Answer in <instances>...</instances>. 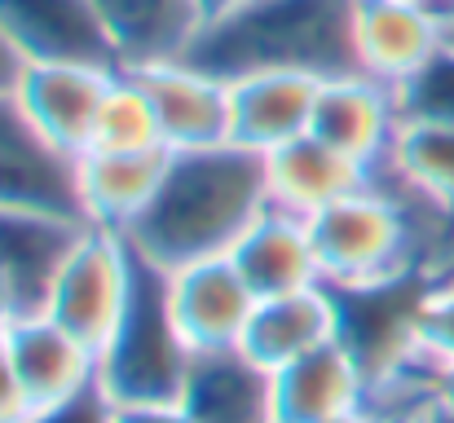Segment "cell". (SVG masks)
<instances>
[{"label": "cell", "mask_w": 454, "mask_h": 423, "mask_svg": "<svg viewBox=\"0 0 454 423\" xmlns=\"http://www.w3.org/2000/svg\"><path fill=\"white\" fill-rule=\"evenodd\" d=\"M137 274L142 256L133 252V243L120 230L89 225L53 282L44 313L58 326H67L75 340H84L93 353H102L133 304Z\"/></svg>", "instance_id": "5"}, {"label": "cell", "mask_w": 454, "mask_h": 423, "mask_svg": "<svg viewBox=\"0 0 454 423\" xmlns=\"http://www.w3.org/2000/svg\"><path fill=\"white\" fill-rule=\"evenodd\" d=\"M120 423H194L181 402H159V406H120Z\"/></svg>", "instance_id": "29"}, {"label": "cell", "mask_w": 454, "mask_h": 423, "mask_svg": "<svg viewBox=\"0 0 454 423\" xmlns=\"http://www.w3.org/2000/svg\"><path fill=\"white\" fill-rule=\"evenodd\" d=\"M402 120H406V111H402L397 89H388L362 71H348V75L322 80L309 133L344 150L348 159L366 163L371 172H380L393 154Z\"/></svg>", "instance_id": "10"}, {"label": "cell", "mask_w": 454, "mask_h": 423, "mask_svg": "<svg viewBox=\"0 0 454 423\" xmlns=\"http://www.w3.org/2000/svg\"><path fill=\"white\" fill-rule=\"evenodd\" d=\"M437 411V406H433ZM433 411H424V415H375V423H424Z\"/></svg>", "instance_id": "33"}, {"label": "cell", "mask_w": 454, "mask_h": 423, "mask_svg": "<svg viewBox=\"0 0 454 423\" xmlns=\"http://www.w3.org/2000/svg\"><path fill=\"white\" fill-rule=\"evenodd\" d=\"M115 71L80 67V62H27L18 75V102L27 115L71 154H84L93 141V124Z\"/></svg>", "instance_id": "15"}, {"label": "cell", "mask_w": 454, "mask_h": 423, "mask_svg": "<svg viewBox=\"0 0 454 423\" xmlns=\"http://www.w3.org/2000/svg\"><path fill=\"white\" fill-rule=\"evenodd\" d=\"M163 278H168L172 322L194 353L243 349L247 322L256 313V291L239 274L234 256H207V261L181 265Z\"/></svg>", "instance_id": "8"}, {"label": "cell", "mask_w": 454, "mask_h": 423, "mask_svg": "<svg viewBox=\"0 0 454 423\" xmlns=\"http://www.w3.org/2000/svg\"><path fill=\"white\" fill-rule=\"evenodd\" d=\"M437 406H442V411L454 419V366H450V371H442V384H437Z\"/></svg>", "instance_id": "31"}, {"label": "cell", "mask_w": 454, "mask_h": 423, "mask_svg": "<svg viewBox=\"0 0 454 423\" xmlns=\"http://www.w3.org/2000/svg\"><path fill=\"white\" fill-rule=\"evenodd\" d=\"M243 0H199V9H203V22H212V18H221V13H230V9H239Z\"/></svg>", "instance_id": "32"}, {"label": "cell", "mask_w": 454, "mask_h": 423, "mask_svg": "<svg viewBox=\"0 0 454 423\" xmlns=\"http://www.w3.org/2000/svg\"><path fill=\"white\" fill-rule=\"evenodd\" d=\"M0 208H31L84 221L80 154L49 137L18 93H0Z\"/></svg>", "instance_id": "6"}, {"label": "cell", "mask_w": 454, "mask_h": 423, "mask_svg": "<svg viewBox=\"0 0 454 423\" xmlns=\"http://www.w3.org/2000/svg\"><path fill=\"white\" fill-rule=\"evenodd\" d=\"M0 31L27 62H80L120 71V53L93 0H0Z\"/></svg>", "instance_id": "9"}, {"label": "cell", "mask_w": 454, "mask_h": 423, "mask_svg": "<svg viewBox=\"0 0 454 423\" xmlns=\"http://www.w3.org/2000/svg\"><path fill=\"white\" fill-rule=\"evenodd\" d=\"M357 0H243L203 22L185 62L239 80L252 71H304L335 80L357 71L353 53Z\"/></svg>", "instance_id": "2"}, {"label": "cell", "mask_w": 454, "mask_h": 423, "mask_svg": "<svg viewBox=\"0 0 454 423\" xmlns=\"http://www.w3.org/2000/svg\"><path fill=\"white\" fill-rule=\"evenodd\" d=\"M194 349L181 340L172 309H168V278L142 261L133 304L111 335V344L98 353V388L115 406H159L181 402L190 380Z\"/></svg>", "instance_id": "4"}, {"label": "cell", "mask_w": 454, "mask_h": 423, "mask_svg": "<svg viewBox=\"0 0 454 423\" xmlns=\"http://www.w3.org/2000/svg\"><path fill=\"white\" fill-rule=\"evenodd\" d=\"M402 111L454 124V40L402 89Z\"/></svg>", "instance_id": "26"}, {"label": "cell", "mask_w": 454, "mask_h": 423, "mask_svg": "<svg viewBox=\"0 0 454 423\" xmlns=\"http://www.w3.org/2000/svg\"><path fill=\"white\" fill-rule=\"evenodd\" d=\"M181 406L194 423H278L274 371L252 362L243 349L194 353Z\"/></svg>", "instance_id": "19"}, {"label": "cell", "mask_w": 454, "mask_h": 423, "mask_svg": "<svg viewBox=\"0 0 454 423\" xmlns=\"http://www.w3.org/2000/svg\"><path fill=\"white\" fill-rule=\"evenodd\" d=\"M168 163H172L168 145H159V150H129V154L84 150L80 154L84 221L129 234V225L151 208V199L159 194Z\"/></svg>", "instance_id": "21"}, {"label": "cell", "mask_w": 454, "mask_h": 423, "mask_svg": "<svg viewBox=\"0 0 454 423\" xmlns=\"http://www.w3.org/2000/svg\"><path fill=\"white\" fill-rule=\"evenodd\" d=\"M265 208L270 181L261 150H247L239 141L172 150L159 194L124 239L146 265L172 274L207 256H230Z\"/></svg>", "instance_id": "1"}, {"label": "cell", "mask_w": 454, "mask_h": 423, "mask_svg": "<svg viewBox=\"0 0 454 423\" xmlns=\"http://www.w3.org/2000/svg\"><path fill=\"white\" fill-rule=\"evenodd\" d=\"M331 423H375V411H357V415H344V419H331Z\"/></svg>", "instance_id": "34"}, {"label": "cell", "mask_w": 454, "mask_h": 423, "mask_svg": "<svg viewBox=\"0 0 454 423\" xmlns=\"http://www.w3.org/2000/svg\"><path fill=\"white\" fill-rule=\"evenodd\" d=\"M4 344L31 411H49L98 388V353L67 326H58L49 313L13 317L4 326Z\"/></svg>", "instance_id": "12"}, {"label": "cell", "mask_w": 454, "mask_h": 423, "mask_svg": "<svg viewBox=\"0 0 454 423\" xmlns=\"http://www.w3.org/2000/svg\"><path fill=\"white\" fill-rule=\"evenodd\" d=\"M331 340H340V295L335 286L317 282L287 295L256 300V313L243 335V353L261 362L265 371H278Z\"/></svg>", "instance_id": "18"}, {"label": "cell", "mask_w": 454, "mask_h": 423, "mask_svg": "<svg viewBox=\"0 0 454 423\" xmlns=\"http://www.w3.org/2000/svg\"><path fill=\"white\" fill-rule=\"evenodd\" d=\"M234 265L247 278V286L256 291V300L265 295H287L301 286H317L322 282V261L313 247V230L309 221L283 208H265L252 230L234 243Z\"/></svg>", "instance_id": "20"}, {"label": "cell", "mask_w": 454, "mask_h": 423, "mask_svg": "<svg viewBox=\"0 0 454 423\" xmlns=\"http://www.w3.org/2000/svg\"><path fill=\"white\" fill-rule=\"evenodd\" d=\"M22 423H120V406L102 393V388H89L62 406H49V411H31Z\"/></svg>", "instance_id": "27"}, {"label": "cell", "mask_w": 454, "mask_h": 423, "mask_svg": "<svg viewBox=\"0 0 454 423\" xmlns=\"http://www.w3.org/2000/svg\"><path fill=\"white\" fill-rule=\"evenodd\" d=\"M419 353L437 366H454V265L433 270L424 304H419Z\"/></svg>", "instance_id": "25"}, {"label": "cell", "mask_w": 454, "mask_h": 423, "mask_svg": "<svg viewBox=\"0 0 454 423\" xmlns=\"http://www.w3.org/2000/svg\"><path fill=\"white\" fill-rule=\"evenodd\" d=\"M371 411V375L344 340L274 371V415L278 423H331Z\"/></svg>", "instance_id": "14"}, {"label": "cell", "mask_w": 454, "mask_h": 423, "mask_svg": "<svg viewBox=\"0 0 454 423\" xmlns=\"http://www.w3.org/2000/svg\"><path fill=\"white\" fill-rule=\"evenodd\" d=\"M84 230H89V221H80V216L0 208V278L18 295L22 317L44 313L49 291Z\"/></svg>", "instance_id": "13"}, {"label": "cell", "mask_w": 454, "mask_h": 423, "mask_svg": "<svg viewBox=\"0 0 454 423\" xmlns=\"http://www.w3.org/2000/svg\"><path fill=\"white\" fill-rule=\"evenodd\" d=\"M433 208L454 216V124L450 120H428V115H406L388 163L380 168Z\"/></svg>", "instance_id": "23"}, {"label": "cell", "mask_w": 454, "mask_h": 423, "mask_svg": "<svg viewBox=\"0 0 454 423\" xmlns=\"http://www.w3.org/2000/svg\"><path fill=\"white\" fill-rule=\"evenodd\" d=\"M163 129H159V111H154L146 84L133 71H115L93 124L89 150H106V154H129V150H159Z\"/></svg>", "instance_id": "24"}, {"label": "cell", "mask_w": 454, "mask_h": 423, "mask_svg": "<svg viewBox=\"0 0 454 423\" xmlns=\"http://www.w3.org/2000/svg\"><path fill=\"white\" fill-rule=\"evenodd\" d=\"M317 75L304 71H252L230 80V111H234V141L247 150H278L309 133L317 106Z\"/></svg>", "instance_id": "17"}, {"label": "cell", "mask_w": 454, "mask_h": 423, "mask_svg": "<svg viewBox=\"0 0 454 423\" xmlns=\"http://www.w3.org/2000/svg\"><path fill=\"white\" fill-rule=\"evenodd\" d=\"M18 75H22V58H18V49L9 44V35L0 31V93L18 89Z\"/></svg>", "instance_id": "30"}, {"label": "cell", "mask_w": 454, "mask_h": 423, "mask_svg": "<svg viewBox=\"0 0 454 423\" xmlns=\"http://www.w3.org/2000/svg\"><path fill=\"white\" fill-rule=\"evenodd\" d=\"M371 168L348 159L344 150L326 145L322 137L304 133V137L287 141L278 150L265 154V181H270V203L296 216H317L331 203L357 194L371 185Z\"/></svg>", "instance_id": "16"}, {"label": "cell", "mask_w": 454, "mask_h": 423, "mask_svg": "<svg viewBox=\"0 0 454 423\" xmlns=\"http://www.w3.org/2000/svg\"><path fill=\"white\" fill-rule=\"evenodd\" d=\"M124 71H133L146 84L168 150H203V145L234 141L230 80H221L185 58L154 62V67H124Z\"/></svg>", "instance_id": "11"}, {"label": "cell", "mask_w": 454, "mask_h": 423, "mask_svg": "<svg viewBox=\"0 0 454 423\" xmlns=\"http://www.w3.org/2000/svg\"><path fill=\"white\" fill-rule=\"evenodd\" d=\"M442 208L393 181L388 172H375L366 190L331 203L326 212L309 216L313 247L322 261L326 286H371L415 270H428V230L446 225Z\"/></svg>", "instance_id": "3"}, {"label": "cell", "mask_w": 454, "mask_h": 423, "mask_svg": "<svg viewBox=\"0 0 454 423\" xmlns=\"http://www.w3.org/2000/svg\"><path fill=\"white\" fill-rule=\"evenodd\" d=\"M102 13L120 67H154L185 58L203 31L199 0H93Z\"/></svg>", "instance_id": "22"}, {"label": "cell", "mask_w": 454, "mask_h": 423, "mask_svg": "<svg viewBox=\"0 0 454 423\" xmlns=\"http://www.w3.org/2000/svg\"><path fill=\"white\" fill-rule=\"evenodd\" d=\"M433 4H437L442 13H450V9H454V0H433Z\"/></svg>", "instance_id": "35"}, {"label": "cell", "mask_w": 454, "mask_h": 423, "mask_svg": "<svg viewBox=\"0 0 454 423\" xmlns=\"http://www.w3.org/2000/svg\"><path fill=\"white\" fill-rule=\"evenodd\" d=\"M446 44L450 27L433 0H357L353 53L362 75L402 93Z\"/></svg>", "instance_id": "7"}, {"label": "cell", "mask_w": 454, "mask_h": 423, "mask_svg": "<svg viewBox=\"0 0 454 423\" xmlns=\"http://www.w3.org/2000/svg\"><path fill=\"white\" fill-rule=\"evenodd\" d=\"M27 415H31V406H27V393L18 384V371H13V357H9V344L0 331V423H22Z\"/></svg>", "instance_id": "28"}]
</instances>
